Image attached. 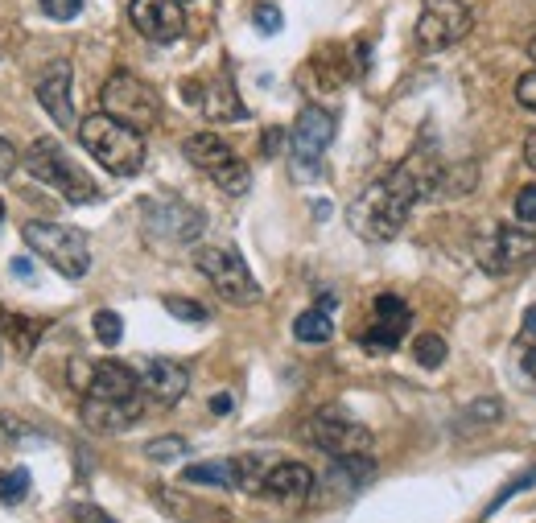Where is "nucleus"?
<instances>
[{"label": "nucleus", "mask_w": 536, "mask_h": 523, "mask_svg": "<svg viewBox=\"0 0 536 523\" xmlns=\"http://www.w3.org/2000/svg\"><path fill=\"white\" fill-rule=\"evenodd\" d=\"M442 173L446 165L433 157L429 149H417L400 161L388 178L372 182L347 211V223L363 235V239H392L405 219L413 215V206L425 198H438L442 190Z\"/></svg>", "instance_id": "f257e3e1"}, {"label": "nucleus", "mask_w": 536, "mask_h": 523, "mask_svg": "<svg viewBox=\"0 0 536 523\" xmlns=\"http://www.w3.org/2000/svg\"><path fill=\"white\" fill-rule=\"evenodd\" d=\"M79 141L108 173H116V178H132V173H141V165H145V132L112 120L108 112L79 120Z\"/></svg>", "instance_id": "f03ea898"}, {"label": "nucleus", "mask_w": 536, "mask_h": 523, "mask_svg": "<svg viewBox=\"0 0 536 523\" xmlns=\"http://www.w3.org/2000/svg\"><path fill=\"white\" fill-rule=\"evenodd\" d=\"M25 173L33 182H42L50 190H58L66 202L75 206H87V202H99V186L87 178V173L66 157V149L54 141V136H38L25 153Z\"/></svg>", "instance_id": "7ed1b4c3"}, {"label": "nucleus", "mask_w": 536, "mask_h": 523, "mask_svg": "<svg viewBox=\"0 0 536 523\" xmlns=\"http://www.w3.org/2000/svg\"><path fill=\"white\" fill-rule=\"evenodd\" d=\"M21 235L29 243V252H38L54 272L66 276V281H83V276L91 272V243L79 227L33 219V223H25Z\"/></svg>", "instance_id": "20e7f679"}, {"label": "nucleus", "mask_w": 536, "mask_h": 523, "mask_svg": "<svg viewBox=\"0 0 536 523\" xmlns=\"http://www.w3.org/2000/svg\"><path fill=\"white\" fill-rule=\"evenodd\" d=\"M99 103H104V112L112 120L137 128V132H149L161 120V95L145 79L132 75V71H116L104 83V91H99Z\"/></svg>", "instance_id": "39448f33"}, {"label": "nucleus", "mask_w": 536, "mask_h": 523, "mask_svg": "<svg viewBox=\"0 0 536 523\" xmlns=\"http://www.w3.org/2000/svg\"><path fill=\"white\" fill-rule=\"evenodd\" d=\"M194 268L207 276L211 289L231 301V305H256L260 301V285L256 276L248 272L244 256L236 248H223V243H211V248H198L194 252Z\"/></svg>", "instance_id": "423d86ee"}, {"label": "nucleus", "mask_w": 536, "mask_h": 523, "mask_svg": "<svg viewBox=\"0 0 536 523\" xmlns=\"http://www.w3.org/2000/svg\"><path fill=\"white\" fill-rule=\"evenodd\" d=\"M334 112L318 108V103H310V108H301L293 128H289V153H293V169L301 182H310L322 173V157L334 141Z\"/></svg>", "instance_id": "0eeeda50"}, {"label": "nucleus", "mask_w": 536, "mask_h": 523, "mask_svg": "<svg viewBox=\"0 0 536 523\" xmlns=\"http://www.w3.org/2000/svg\"><path fill=\"white\" fill-rule=\"evenodd\" d=\"M301 433H306V441L314 449L330 453V458H359V453H372V445H376V437L367 433V425L351 421V416L339 412V408L314 412Z\"/></svg>", "instance_id": "6e6552de"}, {"label": "nucleus", "mask_w": 536, "mask_h": 523, "mask_svg": "<svg viewBox=\"0 0 536 523\" xmlns=\"http://www.w3.org/2000/svg\"><path fill=\"white\" fill-rule=\"evenodd\" d=\"M466 33H471V9L462 0H425L413 38H417V50L438 54V50L458 46Z\"/></svg>", "instance_id": "1a4fd4ad"}, {"label": "nucleus", "mask_w": 536, "mask_h": 523, "mask_svg": "<svg viewBox=\"0 0 536 523\" xmlns=\"http://www.w3.org/2000/svg\"><path fill=\"white\" fill-rule=\"evenodd\" d=\"M483 272L491 276H512L536 264V235L524 227H495V235L483 243L479 252Z\"/></svg>", "instance_id": "9d476101"}, {"label": "nucleus", "mask_w": 536, "mask_h": 523, "mask_svg": "<svg viewBox=\"0 0 536 523\" xmlns=\"http://www.w3.org/2000/svg\"><path fill=\"white\" fill-rule=\"evenodd\" d=\"M203 227H207L203 211L190 202H165V198L145 202V231L161 243H194Z\"/></svg>", "instance_id": "9b49d317"}, {"label": "nucleus", "mask_w": 536, "mask_h": 523, "mask_svg": "<svg viewBox=\"0 0 536 523\" xmlns=\"http://www.w3.org/2000/svg\"><path fill=\"white\" fill-rule=\"evenodd\" d=\"M128 17L137 25V33H145L149 42H178L186 33V9L182 0H132Z\"/></svg>", "instance_id": "f8f14e48"}, {"label": "nucleus", "mask_w": 536, "mask_h": 523, "mask_svg": "<svg viewBox=\"0 0 536 523\" xmlns=\"http://www.w3.org/2000/svg\"><path fill=\"white\" fill-rule=\"evenodd\" d=\"M409 322H413L409 305L400 301L396 293H380V297H376V322H372V326H367V330L359 334L363 351H376V355H384V351H396V346H400V338L409 334Z\"/></svg>", "instance_id": "ddd939ff"}, {"label": "nucleus", "mask_w": 536, "mask_h": 523, "mask_svg": "<svg viewBox=\"0 0 536 523\" xmlns=\"http://www.w3.org/2000/svg\"><path fill=\"white\" fill-rule=\"evenodd\" d=\"M182 95H186L211 124H231V120H244V116H248V108L240 103L236 87H231V79H223V75L211 79V83H186Z\"/></svg>", "instance_id": "4468645a"}, {"label": "nucleus", "mask_w": 536, "mask_h": 523, "mask_svg": "<svg viewBox=\"0 0 536 523\" xmlns=\"http://www.w3.org/2000/svg\"><path fill=\"white\" fill-rule=\"evenodd\" d=\"M141 412H145L141 396H132V400H95V396H87L79 416L91 433H124L128 425L141 421Z\"/></svg>", "instance_id": "2eb2a0df"}, {"label": "nucleus", "mask_w": 536, "mask_h": 523, "mask_svg": "<svg viewBox=\"0 0 536 523\" xmlns=\"http://www.w3.org/2000/svg\"><path fill=\"white\" fill-rule=\"evenodd\" d=\"M137 375H141V392L149 400L165 404V408L178 404L186 396V388H190V371L182 363H174V359H149Z\"/></svg>", "instance_id": "dca6fc26"}, {"label": "nucleus", "mask_w": 536, "mask_h": 523, "mask_svg": "<svg viewBox=\"0 0 536 523\" xmlns=\"http://www.w3.org/2000/svg\"><path fill=\"white\" fill-rule=\"evenodd\" d=\"M38 103L42 112L58 124V128H75V103H71V66L66 62H54L50 71L38 79Z\"/></svg>", "instance_id": "f3484780"}, {"label": "nucleus", "mask_w": 536, "mask_h": 523, "mask_svg": "<svg viewBox=\"0 0 536 523\" xmlns=\"http://www.w3.org/2000/svg\"><path fill=\"white\" fill-rule=\"evenodd\" d=\"M314 491V470L301 466V462H268L264 482H260V495L268 499H281V503H301L310 499Z\"/></svg>", "instance_id": "a211bd4d"}, {"label": "nucleus", "mask_w": 536, "mask_h": 523, "mask_svg": "<svg viewBox=\"0 0 536 523\" xmlns=\"http://www.w3.org/2000/svg\"><path fill=\"white\" fill-rule=\"evenodd\" d=\"M87 396H95V400H132V396H141V375L120 359H104L91 371Z\"/></svg>", "instance_id": "6ab92c4d"}, {"label": "nucleus", "mask_w": 536, "mask_h": 523, "mask_svg": "<svg viewBox=\"0 0 536 523\" xmlns=\"http://www.w3.org/2000/svg\"><path fill=\"white\" fill-rule=\"evenodd\" d=\"M182 153H186L190 165H198L203 173H215V169H223L231 157H236V153H231V145L223 141V136H215V132H194V136H186Z\"/></svg>", "instance_id": "aec40b11"}, {"label": "nucleus", "mask_w": 536, "mask_h": 523, "mask_svg": "<svg viewBox=\"0 0 536 523\" xmlns=\"http://www.w3.org/2000/svg\"><path fill=\"white\" fill-rule=\"evenodd\" d=\"M186 486H219V491H236V462L215 458V462H194L182 470Z\"/></svg>", "instance_id": "412c9836"}, {"label": "nucleus", "mask_w": 536, "mask_h": 523, "mask_svg": "<svg viewBox=\"0 0 536 523\" xmlns=\"http://www.w3.org/2000/svg\"><path fill=\"white\" fill-rule=\"evenodd\" d=\"M293 338L297 342H310V346H322L334 338V322H330V313L326 309H306V313H297V322H293Z\"/></svg>", "instance_id": "4be33fe9"}, {"label": "nucleus", "mask_w": 536, "mask_h": 523, "mask_svg": "<svg viewBox=\"0 0 536 523\" xmlns=\"http://www.w3.org/2000/svg\"><path fill=\"white\" fill-rule=\"evenodd\" d=\"M339 58H343V54L334 50V46H330V50H322V54L306 66V71H310V75H306V83H310V79H318V87H322V91L343 87V83H347V66H343Z\"/></svg>", "instance_id": "5701e85b"}, {"label": "nucleus", "mask_w": 536, "mask_h": 523, "mask_svg": "<svg viewBox=\"0 0 536 523\" xmlns=\"http://www.w3.org/2000/svg\"><path fill=\"white\" fill-rule=\"evenodd\" d=\"M211 182H215L223 194H231V198H244V194L252 190V169H248L240 157H231L223 169L211 173Z\"/></svg>", "instance_id": "b1692460"}, {"label": "nucleus", "mask_w": 536, "mask_h": 523, "mask_svg": "<svg viewBox=\"0 0 536 523\" xmlns=\"http://www.w3.org/2000/svg\"><path fill=\"white\" fill-rule=\"evenodd\" d=\"M29 486H33V478H29V470H25V466H9V470H0V503H9V507L25 503V499H29Z\"/></svg>", "instance_id": "393cba45"}, {"label": "nucleus", "mask_w": 536, "mask_h": 523, "mask_svg": "<svg viewBox=\"0 0 536 523\" xmlns=\"http://www.w3.org/2000/svg\"><path fill=\"white\" fill-rule=\"evenodd\" d=\"M446 338L442 334H417V342H413V359H417V367H442L446 363Z\"/></svg>", "instance_id": "a878e982"}, {"label": "nucleus", "mask_w": 536, "mask_h": 523, "mask_svg": "<svg viewBox=\"0 0 536 523\" xmlns=\"http://www.w3.org/2000/svg\"><path fill=\"white\" fill-rule=\"evenodd\" d=\"M532 486H536V466H528L524 474H516L508 486H504V491H499L491 503H487V511H483V519H491V515H499V511H504L516 495H524V491H532Z\"/></svg>", "instance_id": "bb28decb"}, {"label": "nucleus", "mask_w": 536, "mask_h": 523, "mask_svg": "<svg viewBox=\"0 0 536 523\" xmlns=\"http://www.w3.org/2000/svg\"><path fill=\"white\" fill-rule=\"evenodd\" d=\"M5 326H9V334L17 338V346H21L25 355L33 351V346H38V338H42V330H46V322H38V318H21V313H9Z\"/></svg>", "instance_id": "cd10ccee"}, {"label": "nucleus", "mask_w": 536, "mask_h": 523, "mask_svg": "<svg viewBox=\"0 0 536 523\" xmlns=\"http://www.w3.org/2000/svg\"><path fill=\"white\" fill-rule=\"evenodd\" d=\"M186 453H190V441L186 437H157V441L145 445V458L157 462V466L178 462V458H186Z\"/></svg>", "instance_id": "c85d7f7f"}, {"label": "nucleus", "mask_w": 536, "mask_h": 523, "mask_svg": "<svg viewBox=\"0 0 536 523\" xmlns=\"http://www.w3.org/2000/svg\"><path fill=\"white\" fill-rule=\"evenodd\" d=\"M91 330H95V338L104 342V346H116V342L124 338V318H120L116 309H95Z\"/></svg>", "instance_id": "c756f323"}, {"label": "nucleus", "mask_w": 536, "mask_h": 523, "mask_svg": "<svg viewBox=\"0 0 536 523\" xmlns=\"http://www.w3.org/2000/svg\"><path fill=\"white\" fill-rule=\"evenodd\" d=\"M165 313H170V318H178V322H207V318H211L207 305H198V301H190V297H165Z\"/></svg>", "instance_id": "7c9ffc66"}, {"label": "nucleus", "mask_w": 536, "mask_h": 523, "mask_svg": "<svg viewBox=\"0 0 536 523\" xmlns=\"http://www.w3.org/2000/svg\"><path fill=\"white\" fill-rule=\"evenodd\" d=\"M462 416H466V421H475V425H491V421L504 416V404H499L495 396H483V400H475L471 408H466Z\"/></svg>", "instance_id": "2f4dec72"}, {"label": "nucleus", "mask_w": 536, "mask_h": 523, "mask_svg": "<svg viewBox=\"0 0 536 523\" xmlns=\"http://www.w3.org/2000/svg\"><path fill=\"white\" fill-rule=\"evenodd\" d=\"M252 25H256L260 33H268V38H273V33H281L285 17H281L277 5H256V9H252Z\"/></svg>", "instance_id": "473e14b6"}, {"label": "nucleus", "mask_w": 536, "mask_h": 523, "mask_svg": "<svg viewBox=\"0 0 536 523\" xmlns=\"http://www.w3.org/2000/svg\"><path fill=\"white\" fill-rule=\"evenodd\" d=\"M42 13L54 17V21H75L83 13V0H38Z\"/></svg>", "instance_id": "72a5a7b5"}, {"label": "nucleus", "mask_w": 536, "mask_h": 523, "mask_svg": "<svg viewBox=\"0 0 536 523\" xmlns=\"http://www.w3.org/2000/svg\"><path fill=\"white\" fill-rule=\"evenodd\" d=\"M516 219L520 223H536V182L532 186H520V194H516Z\"/></svg>", "instance_id": "f704fd0d"}, {"label": "nucleus", "mask_w": 536, "mask_h": 523, "mask_svg": "<svg viewBox=\"0 0 536 523\" xmlns=\"http://www.w3.org/2000/svg\"><path fill=\"white\" fill-rule=\"evenodd\" d=\"M516 103H520V108H528V112H536V71L520 75V83H516Z\"/></svg>", "instance_id": "c9c22d12"}, {"label": "nucleus", "mask_w": 536, "mask_h": 523, "mask_svg": "<svg viewBox=\"0 0 536 523\" xmlns=\"http://www.w3.org/2000/svg\"><path fill=\"white\" fill-rule=\"evenodd\" d=\"M75 523H116L108 511H99L95 503H79L75 507Z\"/></svg>", "instance_id": "e433bc0d"}, {"label": "nucleus", "mask_w": 536, "mask_h": 523, "mask_svg": "<svg viewBox=\"0 0 536 523\" xmlns=\"http://www.w3.org/2000/svg\"><path fill=\"white\" fill-rule=\"evenodd\" d=\"M17 149L5 141V136H0V178H13V169H17Z\"/></svg>", "instance_id": "4c0bfd02"}, {"label": "nucleus", "mask_w": 536, "mask_h": 523, "mask_svg": "<svg viewBox=\"0 0 536 523\" xmlns=\"http://www.w3.org/2000/svg\"><path fill=\"white\" fill-rule=\"evenodd\" d=\"M285 145H289V132H285V128H268V132H264V153H268V157L281 153Z\"/></svg>", "instance_id": "58836bf2"}, {"label": "nucleus", "mask_w": 536, "mask_h": 523, "mask_svg": "<svg viewBox=\"0 0 536 523\" xmlns=\"http://www.w3.org/2000/svg\"><path fill=\"white\" fill-rule=\"evenodd\" d=\"M91 371H95V363H83V359H75V363H71V383H75V388H83V392H87Z\"/></svg>", "instance_id": "ea45409f"}, {"label": "nucleus", "mask_w": 536, "mask_h": 523, "mask_svg": "<svg viewBox=\"0 0 536 523\" xmlns=\"http://www.w3.org/2000/svg\"><path fill=\"white\" fill-rule=\"evenodd\" d=\"M520 342H524V346H536V305H528L524 322H520Z\"/></svg>", "instance_id": "a19ab883"}, {"label": "nucleus", "mask_w": 536, "mask_h": 523, "mask_svg": "<svg viewBox=\"0 0 536 523\" xmlns=\"http://www.w3.org/2000/svg\"><path fill=\"white\" fill-rule=\"evenodd\" d=\"M520 367H524V375L532 379V388H536V346H524L520 351Z\"/></svg>", "instance_id": "79ce46f5"}, {"label": "nucleus", "mask_w": 536, "mask_h": 523, "mask_svg": "<svg viewBox=\"0 0 536 523\" xmlns=\"http://www.w3.org/2000/svg\"><path fill=\"white\" fill-rule=\"evenodd\" d=\"M13 272H17V281L33 285V260H29V256H17V260H13Z\"/></svg>", "instance_id": "37998d69"}, {"label": "nucleus", "mask_w": 536, "mask_h": 523, "mask_svg": "<svg viewBox=\"0 0 536 523\" xmlns=\"http://www.w3.org/2000/svg\"><path fill=\"white\" fill-rule=\"evenodd\" d=\"M231 408H236V404H231L227 392H215V396H211V412H215V416H227Z\"/></svg>", "instance_id": "c03bdc74"}, {"label": "nucleus", "mask_w": 536, "mask_h": 523, "mask_svg": "<svg viewBox=\"0 0 536 523\" xmlns=\"http://www.w3.org/2000/svg\"><path fill=\"white\" fill-rule=\"evenodd\" d=\"M524 161H528V169H536V132H528V141H524Z\"/></svg>", "instance_id": "a18cd8bd"}, {"label": "nucleus", "mask_w": 536, "mask_h": 523, "mask_svg": "<svg viewBox=\"0 0 536 523\" xmlns=\"http://www.w3.org/2000/svg\"><path fill=\"white\" fill-rule=\"evenodd\" d=\"M314 215H318V219H326V215H330V202H326V198H318V206H314Z\"/></svg>", "instance_id": "49530a36"}, {"label": "nucleus", "mask_w": 536, "mask_h": 523, "mask_svg": "<svg viewBox=\"0 0 536 523\" xmlns=\"http://www.w3.org/2000/svg\"><path fill=\"white\" fill-rule=\"evenodd\" d=\"M318 309H326V313H330V309H334V297H330V293H322V297H318Z\"/></svg>", "instance_id": "de8ad7c7"}, {"label": "nucleus", "mask_w": 536, "mask_h": 523, "mask_svg": "<svg viewBox=\"0 0 536 523\" xmlns=\"http://www.w3.org/2000/svg\"><path fill=\"white\" fill-rule=\"evenodd\" d=\"M528 58L536 62V33H532V38H528Z\"/></svg>", "instance_id": "09e8293b"}, {"label": "nucleus", "mask_w": 536, "mask_h": 523, "mask_svg": "<svg viewBox=\"0 0 536 523\" xmlns=\"http://www.w3.org/2000/svg\"><path fill=\"white\" fill-rule=\"evenodd\" d=\"M0 223H5V202H0Z\"/></svg>", "instance_id": "8fccbe9b"}]
</instances>
